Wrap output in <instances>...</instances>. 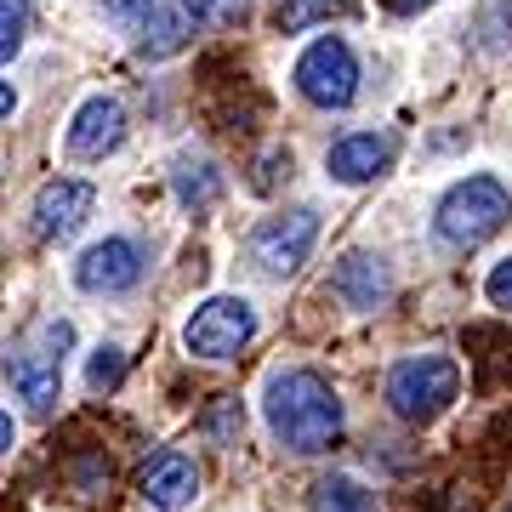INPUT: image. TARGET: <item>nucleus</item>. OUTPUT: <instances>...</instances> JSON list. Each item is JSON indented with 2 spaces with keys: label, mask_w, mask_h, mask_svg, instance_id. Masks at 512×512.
<instances>
[{
  "label": "nucleus",
  "mask_w": 512,
  "mask_h": 512,
  "mask_svg": "<svg viewBox=\"0 0 512 512\" xmlns=\"http://www.w3.org/2000/svg\"><path fill=\"white\" fill-rule=\"evenodd\" d=\"M262 416H268V433H274L285 450H296V456H319V450H330L336 433H342V399H336V387L308 365L274 370V376H268V387H262Z\"/></svg>",
  "instance_id": "obj_1"
},
{
  "label": "nucleus",
  "mask_w": 512,
  "mask_h": 512,
  "mask_svg": "<svg viewBox=\"0 0 512 512\" xmlns=\"http://www.w3.org/2000/svg\"><path fill=\"white\" fill-rule=\"evenodd\" d=\"M387 410L410 427H427V421H439L461 393V365L450 353H410L399 365L387 370Z\"/></svg>",
  "instance_id": "obj_2"
},
{
  "label": "nucleus",
  "mask_w": 512,
  "mask_h": 512,
  "mask_svg": "<svg viewBox=\"0 0 512 512\" xmlns=\"http://www.w3.org/2000/svg\"><path fill=\"white\" fill-rule=\"evenodd\" d=\"M74 330L63 325V319H40L29 336H23L18 348L6 353V382H12V393H18L29 410H52L57 393H63V353H69Z\"/></svg>",
  "instance_id": "obj_3"
},
{
  "label": "nucleus",
  "mask_w": 512,
  "mask_h": 512,
  "mask_svg": "<svg viewBox=\"0 0 512 512\" xmlns=\"http://www.w3.org/2000/svg\"><path fill=\"white\" fill-rule=\"evenodd\" d=\"M512 217V194L501 177H461L450 194L439 200V217H433V228H439L444 245H484L490 234H501Z\"/></svg>",
  "instance_id": "obj_4"
},
{
  "label": "nucleus",
  "mask_w": 512,
  "mask_h": 512,
  "mask_svg": "<svg viewBox=\"0 0 512 512\" xmlns=\"http://www.w3.org/2000/svg\"><path fill=\"white\" fill-rule=\"evenodd\" d=\"M296 92L308 97L313 109H348L359 97V57L348 40H313L308 52L296 57Z\"/></svg>",
  "instance_id": "obj_5"
},
{
  "label": "nucleus",
  "mask_w": 512,
  "mask_h": 512,
  "mask_svg": "<svg viewBox=\"0 0 512 512\" xmlns=\"http://www.w3.org/2000/svg\"><path fill=\"white\" fill-rule=\"evenodd\" d=\"M251 336H256V308L245 296H211L183 325V342L194 359H234Z\"/></svg>",
  "instance_id": "obj_6"
},
{
  "label": "nucleus",
  "mask_w": 512,
  "mask_h": 512,
  "mask_svg": "<svg viewBox=\"0 0 512 512\" xmlns=\"http://www.w3.org/2000/svg\"><path fill=\"white\" fill-rule=\"evenodd\" d=\"M313 239H319V217L313 211H285V217H268L251 234V262L268 279H291L302 262H308Z\"/></svg>",
  "instance_id": "obj_7"
},
{
  "label": "nucleus",
  "mask_w": 512,
  "mask_h": 512,
  "mask_svg": "<svg viewBox=\"0 0 512 512\" xmlns=\"http://www.w3.org/2000/svg\"><path fill=\"white\" fill-rule=\"evenodd\" d=\"M143 279V251H137V239H97L92 251L74 262V285L92 296H120L131 291Z\"/></svg>",
  "instance_id": "obj_8"
},
{
  "label": "nucleus",
  "mask_w": 512,
  "mask_h": 512,
  "mask_svg": "<svg viewBox=\"0 0 512 512\" xmlns=\"http://www.w3.org/2000/svg\"><path fill=\"white\" fill-rule=\"evenodd\" d=\"M97 211V188L74 183V177H57L35 194V234L40 239H69L86 228V217Z\"/></svg>",
  "instance_id": "obj_9"
},
{
  "label": "nucleus",
  "mask_w": 512,
  "mask_h": 512,
  "mask_svg": "<svg viewBox=\"0 0 512 512\" xmlns=\"http://www.w3.org/2000/svg\"><path fill=\"white\" fill-rule=\"evenodd\" d=\"M126 143V109L114 97H86L69 120V154L74 160H103Z\"/></svg>",
  "instance_id": "obj_10"
},
{
  "label": "nucleus",
  "mask_w": 512,
  "mask_h": 512,
  "mask_svg": "<svg viewBox=\"0 0 512 512\" xmlns=\"http://www.w3.org/2000/svg\"><path fill=\"white\" fill-rule=\"evenodd\" d=\"M330 291L342 296L348 308L376 313V308H387V296H393V274H387V262H382V256H370V251H348L342 262H336V274H330Z\"/></svg>",
  "instance_id": "obj_11"
},
{
  "label": "nucleus",
  "mask_w": 512,
  "mask_h": 512,
  "mask_svg": "<svg viewBox=\"0 0 512 512\" xmlns=\"http://www.w3.org/2000/svg\"><path fill=\"white\" fill-rule=\"evenodd\" d=\"M200 495V467L183 456V450H165L143 467V501L160 512H183L188 501Z\"/></svg>",
  "instance_id": "obj_12"
},
{
  "label": "nucleus",
  "mask_w": 512,
  "mask_h": 512,
  "mask_svg": "<svg viewBox=\"0 0 512 512\" xmlns=\"http://www.w3.org/2000/svg\"><path fill=\"white\" fill-rule=\"evenodd\" d=\"M393 165V137H376V131H353L325 154V171L336 183H370Z\"/></svg>",
  "instance_id": "obj_13"
},
{
  "label": "nucleus",
  "mask_w": 512,
  "mask_h": 512,
  "mask_svg": "<svg viewBox=\"0 0 512 512\" xmlns=\"http://www.w3.org/2000/svg\"><path fill=\"white\" fill-rule=\"evenodd\" d=\"M313 512H382V501H376V490L370 484H359V478L348 473H330L313 484Z\"/></svg>",
  "instance_id": "obj_14"
},
{
  "label": "nucleus",
  "mask_w": 512,
  "mask_h": 512,
  "mask_svg": "<svg viewBox=\"0 0 512 512\" xmlns=\"http://www.w3.org/2000/svg\"><path fill=\"white\" fill-rule=\"evenodd\" d=\"M171 188H177V200H183L188 211H205V205H217V194H222V171L211 160L183 154L177 171H171Z\"/></svg>",
  "instance_id": "obj_15"
},
{
  "label": "nucleus",
  "mask_w": 512,
  "mask_h": 512,
  "mask_svg": "<svg viewBox=\"0 0 512 512\" xmlns=\"http://www.w3.org/2000/svg\"><path fill=\"white\" fill-rule=\"evenodd\" d=\"M353 0H279V29L285 35H302V29H313V23H330V18H348Z\"/></svg>",
  "instance_id": "obj_16"
},
{
  "label": "nucleus",
  "mask_w": 512,
  "mask_h": 512,
  "mask_svg": "<svg viewBox=\"0 0 512 512\" xmlns=\"http://www.w3.org/2000/svg\"><path fill=\"white\" fill-rule=\"evenodd\" d=\"M188 23H200V29H234L245 12H251V0H183Z\"/></svg>",
  "instance_id": "obj_17"
},
{
  "label": "nucleus",
  "mask_w": 512,
  "mask_h": 512,
  "mask_svg": "<svg viewBox=\"0 0 512 512\" xmlns=\"http://www.w3.org/2000/svg\"><path fill=\"white\" fill-rule=\"evenodd\" d=\"M29 35V0H0V63H12Z\"/></svg>",
  "instance_id": "obj_18"
},
{
  "label": "nucleus",
  "mask_w": 512,
  "mask_h": 512,
  "mask_svg": "<svg viewBox=\"0 0 512 512\" xmlns=\"http://www.w3.org/2000/svg\"><path fill=\"white\" fill-rule=\"evenodd\" d=\"M239 427H245V410H239L234 393H222V399L211 404V416H205V433H211L217 444H234V439H239Z\"/></svg>",
  "instance_id": "obj_19"
},
{
  "label": "nucleus",
  "mask_w": 512,
  "mask_h": 512,
  "mask_svg": "<svg viewBox=\"0 0 512 512\" xmlns=\"http://www.w3.org/2000/svg\"><path fill=\"white\" fill-rule=\"evenodd\" d=\"M120 376H126V353L97 348L92 365H86V387H92V393H109V387H120Z\"/></svg>",
  "instance_id": "obj_20"
},
{
  "label": "nucleus",
  "mask_w": 512,
  "mask_h": 512,
  "mask_svg": "<svg viewBox=\"0 0 512 512\" xmlns=\"http://www.w3.org/2000/svg\"><path fill=\"white\" fill-rule=\"evenodd\" d=\"M97 12H103L120 35H137L148 23V12H154V0H97Z\"/></svg>",
  "instance_id": "obj_21"
},
{
  "label": "nucleus",
  "mask_w": 512,
  "mask_h": 512,
  "mask_svg": "<svg viewBox=\"0 0 512 512\" xmlns=\"http://www.w3.org/2000/svg\"><path fill=\"white\" fill-rule=\"evenodd\" d=\"M103 484H109V461L103 456H80L74 461V490L80 495H103Z\"/></svg>",
  "instance_id": "obj_22"
},
{
  "label": "nucleus",
  "mask_w": 512,
  "mask_h": 512,
  "mask_svg": "<svg viewBox=\"0 0 512 512\" xmlns=\"http://www.w3.org/2000/svg\"><path fill=\"white\" fill-rule=\"evenodd\" d=\"M484 296H490L501 313H512V256L490 268V279H484Z\"/></svg>",
  "instance_id": "obj_23"
},
{
  "label": "nucleus",
  "mask_w": 512,
  "mask_h": 512,
  "mask_svg": "<svg viewBox=\"0 0 512 512\" xmlns=\"http://www.w3.org/2000/svg\"><path fill=\"white\" fill-rule=\"evenodd\" d=\"M177 46H183V23L160 18L154 23V40H143V57H165V52H177Z\"/></svg>",
  "instance_id": "obj_24"
},
{
  "label": "nucleus",
  "mask_w": 512,
  "mask_h": 512,
  "mask_svg": "<svg viewBox=\"0 0 512 512\" xmlns=\"http://www.w3.org/2000/svg\"><path fill=\"white\" fill-rule=\"evenodd\" d=\"M387 12H393V18H416V12H427V6H433V0H382Z\"/></svg>",
  "instance_id": "obj_25"
},
{
  "label": "nucleus",
  "mask_w": 512,
  "mask_h": 512,
  "mask_svg": "<svg viewBox=\"0 0 512 512\" xmlns=\"http://www.w3.org/2000/svg\"><path fill=\"white\" fill-rule=\"evenodd\" d=\"M12 439H18V427H12V416L0 410V450H12Z\"/></svg>",
  "instance_id": "obj_26"
},
{
  "label": "nucleus",
  "mask_w": 512,
  "mask_h": 512,
  "mask_svg": "<svg viewBox=\"0 0 512 512\" xmlns=\"http://www.w3.org/2000/svg\"><path fill=\"white\" fill-rule=\"evenodd\" d=\"M18 109V92H12V86H6V80H0V120H6V114Z\"/></svg>",
  "instance_id": "obj_27"
},
{
  "label": "nucleus",
  "mask_w": 512,
  "mask_h": 512,
  "mask_svg": "<svg viewBox=\"0 0 512 512\" xmlns=\"http://www.w3.org/2000/svg\"><path fill=\"white\" fill-rule=\"evenodd\" d=\"M507 512H512V507H507Z\"/></svg>",
  "instance_id": "obj_28"
}]
</instances>
